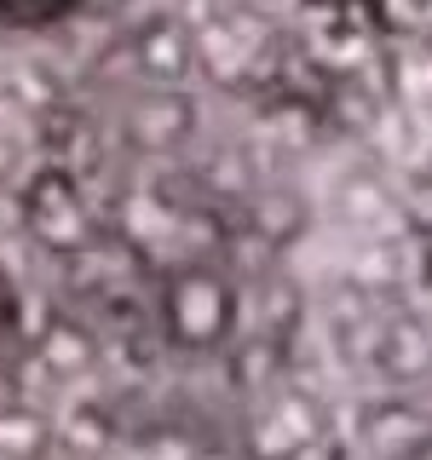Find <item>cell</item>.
Listing matches in <instances>:
<instances>
[{
	"mask_svg": "<svg viewBox=\"0 0 432 460\" xmlns=\"http://www.w3.org/2000/svg\"><path fill=\"white\" fill-rule=\"evenodd\" d=\"M23 230L58 259H81L98 242L86 196H81V179L64 162H47V167L29 172V184H23Z\"/></svg>",
	"mask_w": 432,
	"mask_h": 460,
	"instance_id": "cell-2",
	"label": "cell"
},
{
	"mask_svg": "<svg viewBox=\"0 0 432 460\" xmlns=\"http://www.w3.org/2000/svg\"><path fill=\"white\" fill-rule=\"evenodd\" d=\"M52 443H58V431L40 409H29L23 397L0 402V460H40Z\"/></svg>",
	"mask_w": 432,
	"mask_h": 460,
	"instance_id": "cell-6",
	"label": "cell"
},
{
	"mask_svg": "<svg viewBox=\"0 0 432 460\" xmlns=\"http://www.w3.org/2000/svg\"><path fill=\"white\" fill-rule=\"evenodd\" d=\"M81 6L86 0H0V29H52Z\"/></svg>",
	"mask_w": 432,
	"mask_h": 460,
	"instance_id": "cell-7",
	"label": "cell"
},
{
	"mask_svg": "<svg viewBox=\"0 0 432 460\" xmlns=\"http://www.w3.org/2000/svg\"><path fill=\"white\" fill-rule=\"evenodd\" d=\"M374 18H381L386 29H427L432 18V0H374Z\"/></svg>",
	"mask_w": 432,
	"mask_h": 460,
	"instance_id": "cell-9",
	"label": "cell"
},
{
	"mask_svg": "<svg viewBox=\"0 0 432 460\" xmlns=\"http://www.w3.org/2000/svg\"><path fill=\"white\" fill-rule=\"evenodd\" d=\"M427 23H432V18H427Z\"/></svg>",
	"mask_w": 432,
	"mask_h": 460,
	"instance_id": "cell-13",
	"label": "cell"
},
{
	"mask_svg": "<svg viewBox=\"0 0 432 460\" xmlns=\"http://www.w3.org/2000/svg\"><path fill=\"white\" fill-rule=\"evenodd\" d=\"M306 6H323V12H352V6H374V0H306Z\"/></svg>",
	"mask_w": 432,
	"mask_h": 460,
	"instance_id": "cell-12",
	"label": "cell"
},
{
	"mask_svg": "<svg viewBox=\"0 0 432 460\" xmlns=\"http://www.w3.org/2000/svg\"><path fill=\"white\" fill-rule=\"evenodd\" d=\"M196 133V104L179 86H144V93L127 104V138L139 150H173Z\"/></svg>",
	"mask_w": 432,
	"mask_h": 460,
	"instance_id": "cell-4",
	"label": "cell"
},
{
	"mask_svg": "<svg viewBox=\"0 0 432 460\" xmlns=\"http://www.w3.org/2000/svg\"><path fill=\"white\" fill-rule=\"evenodd\" d=\"M12 323H18V294H12L6 270H0V345H6V334H12Z\"/></svg>",
	"mask_w": 432,
	"mask_h": 460,
	"instance_id": "cell-10",
	"label": "cell"
},
{
	"mask_svg": "<svg viewBox=\"0 0 432 460\" xmlns=\"http://www.w3.org/2000/svg\"><path fill=\"white\" fill-rule=\"evenodd\" d=\"M230 12H271V6H294V0H225Z\"/></svg>",
	"mask_w": 432,
	"mask_h": 460,
	"instance_id": "cell-11",
	"label": "cell"
},
{
	"mask_svg": "<svg viewBox=\"0 0 432 460\" xmlns=\"http://www.w3.org/2000/svg\"><path fill=\"white\" fill-rule=\"evenodd\" d=\"M93 363H98V340L76 316H52L35 334V368H47L52 380H76V374H86Z\"/></svg>",
	"mask_w": 432,
	"mask_h": 460,
	"instance_id": "cell-5",
	"label": "cell"
},
{
	"mask_svg": "<svg viewBox=\"0 0 432 460\" xmlns=\"http://www.w3.org/2000/svg\"><path fill=\"white\" fill-rule=\"evenodd\" d=\"M127 64L144 86H184V75L196 69V29L173 12H156L127 35Z\"/></svg>",
	"mask_w": 432,
	"mask_h": 460,
	"instance_id": "cell-3",
	"label": "cell"
},
{
	"mask_svg": "<svg viewBox=\"0 0 432 460\" xmlns=\"http://www.w3.org/2000/svg\"><path fill=\"white\" fill-rule=\"evenodd\" d=\"M58 431V426H52ZM58 438L69 443V449H93V443H104L110 438V420H104V409H93V402H81V409H69V420Z\"/></svg>",
	"mask_w": 432,
	"mask_h": 460,
	"instance_id": "cell-8",
	"label": "cell"
},
{
	"mask_svg": "<svg viewBox=\"0 0 432 460\" xmlns=\"http://www.w3.org/2000/svg\"><path fill=\"white\" fill-rule=\"evenodd\" d=\"M237 323V288L213 265H184L162 282V328L184 351H213Z\"/></svg>",
	"mask_w": 432,
	"mask_h": 460,
	"instance_id": "cell-1",
	"label": "cell"
}]
</instances>
